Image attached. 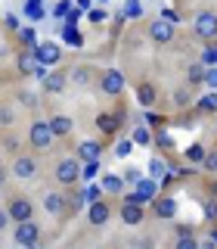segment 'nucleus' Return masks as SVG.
Wrapping results in <instances>:
<instances>
[{
	"label": "nucleus",
	"mask_w": 217,
	"mask_h": 249,
	"mask_svg": "<svg viewBox=\"0 0 217 249\" xmlns=\"http://www.w3.org/2000/svg\"><path fill=\"white\" fill-rule=\"evenodd\" d=\"M192 35H196V41H202V44L214 41L217 37V13H211V10L196 13V19H192Z\"/></svg>",
	"instance_id": "obj_1"
},
{
	"label": "nucleus",
	"mask_w": 217,
	"mask_h": 249,
	"mask_svg": "<svg viewBox=\"0 0 217 249\" xmlns=\"http://www.w3.org/2000/svg\"><path fill=\"white\" fill-rule=\"evenodd\" d=\"M124 75L118 72V69H103V72L96 75V88L99 93H106V97H118V93L124 90Z\"/></svg>",
	"instance_id": "obj_2"
},
{
	"label": "nucleus",
	"mask_w": 217,
	"mask_h": 249,
	"mask_svg": "<svg viewBox=\"0 0 217 249\" xmlns=\"http://www.w3.org/2000/svg\"><path fill=\"white\" fill-rule=\"evenodd\" d=\"M121 124H124V109H115V112H99L96 115V131L103 137H108V140L118 137Z\"/></svg>",
	"instance_id": "obj_3"
},
{
	"label": "nucleus",
	"mask_w": 217,
	"mask_h": 249,
	"mask_svg": "<svg viewBox=\"0 0 217 249\" xmlns=\"http://www.w3.org/2000/svg\"><path fill=\"white\" fill-rule=\"evenodd\" d=\"M13 237H16V243H19V246H37V243H41V224L31 221V218H25V221H16Z\"/></svg>",
	"instance_id": "obj_4"
},
{
	"label": "nucleus",
	"mask_w": 217,
	"mask_h": 249,
	"mask_svg": "<svg viewBox=\"0 0 217 249\" xmlns=\"http://www.w3.org/2000/svg\"><path fill=\"white\" fill-rule=\"evenodd\" d=\"M28 143L34 146V150H50V143H53V128H50V122H41V119L31 122V128H28Z\"/></svg>",
	"instance_id": "obj_5"
},
{
	"label": "nucleus",
	"mask_w": 217,
	"mask_h": 249,
	"mask_svg": "<svg viewBox=\"0 0 217 249\" xmlns=\"http://www.w3.org/2000/svg\"><path fill=\"white\" fill-rule=\"evenodd\" d=\"M56 181L62 184V187H75L78 181H81V159H62V162H56Z\"/></svg>",
	"instance_id": "obj_6"
},
{
	"label": "nucleus",
	"mask_w": 217,
	"mask_h": 249,
	"mask_svg": "<svg viewBox=\"0 0 217 249\" xmlns=\"http://www.w3.org/2000/svg\"><path fill=\"white\" fill-rule=\"evenodd\" d=\"M6 212H10V221H25V218H34V202L22 196V193H16V196H10Z\"/></svg>",
	"instance_id": "obj_7"
},
{
	"label": "nucleus",
	"mask_w": 217,
	"mask_h": 249,
	"mask_svg": "<svg viewBox=\"0 0 217 249\" xmlns=\"http://www.w3.org/2000/svg\"><path fill=\"white\" fill-rule=\"evenodd\" d=\"M108 218H112V206H108V199H93L90 209H87V221L90 228H103V224H108Z\"/></svg>",
	"instance_id": "obj_8"
},
{
	"label": "nucleus",
	"mask_w": 217,
	"mask_h": 249,
	"mask_svg": "<svg viewBox=\"0 0 217 249\" xmlns=\"http://www.w3.org/2000/svg\"><path fill=\"white\" fill-rule=\"evenodd\" d=\"M174 35H177V25H174V22H168V19L149 22V37H152L155 44H170V41H174Z\"/></svg>",
	"instance_id": "obj_9"
},
{
	"label": "nucleus",
	"mask_w": 217,
	"mask_h": 249,
	"mask_svg": "<svg viewBox=\"0 0 217 249\" xmlns=\"http://www.w3.org/2000/svg\"><path fill=\"white\" fill-rule=\"evenodd\" d=\"M44 209L50 215H56V218H65L68 215V193H62V190H50L44 196Z\"/></svg>",
	"instance_id": "obj_10"
},
{
	"label": "nucleus",
	"mask_w": 217,
	"mask_h": 249,
	"mask_svg": "<svg viewBox=\"0 0 217 249\" xmlns=\"http://www.w3.org/2000/svg\"><path fill=\"white\" fill-rule=\"evenodd\" d=\"M37 168H41V165H37L34 156H16V162H13V175L22 178V181H34Z\"/></svg>",
	"instance_id": "obj_11"
},
{
	"label": "nucleus",
	"mask_w": 217,
	"mask_h": 249,
	"mask_svg": "<svg viewBox=\"0 0 217 249\" xmlns=\"http://www.w3.org/2000/svg\"><path fill=\"white\" fill-rule=\"evenodd\" d=\"M143 218H146V206H143V202H134V199H124L121 202V221L127 224V228L140 224Z\"/></svg>",
	"instance_id": "obj_12"
},
{
	"label": "nucleus",
	"mask_w": 217,
	"mask_h": 249,
	"mask_svg": "<svg viewBox=\"0 0 217 249\" xmlns=\"http://www.w3.org/2000/svg\"><path fill=\"white\" fill-rule=\"evenodd\" d=\"M34 56H37V62H44V66H53V62L62 59V50H59V44L46 41V44H37L34 47Z\"/></svg>",
	"instance_id": "obj_13"
},
{
	"label": "nucleus",
	"mask_w": 217,
	"mask_h": 249,
	"mask_svg": "<svg viewBox=\"0 0 217 249\" xmlns=\"http://www.w3.org/2000/svg\"><path fill=\"white\" fill-rule=\"evenodd\" d=\"M44 90L46 93H62L65 90V84H68V72L65 69H56V72H46V78H44Z\"/></svg>",
	"instance_id": "obj_14"
},
{
	"label": "nucleus",
	"mask_w": 217,
	"mask_h": 249,
	"mask_svg": "<svg viewBox=\"0 0 217 249\" xmlns=\"http://www.w3.org/2000/svg\"><path fill=\"white\" fill-rule=\"evenodd\" d=\"M152 215L155 218H174L177 215V199L174 196H152Z\"/></svg>",
	"instance_id": "obj_15"
},
{
	"label": "nucleus",
	"mask_w": 217,
	"mask_h": 249,
	"mask_svg": "<svg viewBox=\"0 0 217 249\" xmlns=\"http://www.w3.org/2000/svg\"><path fill=\"white\" fill-rule=\"evenodd\" d=\"M34 66H37V56H34V47H25V50L16 56V69H19V75H34Z\"/></svg>",
	"instance_id": "obj_16"
},
{
	"label": "nucleus",
	"mask_w": 217,
	"mask_h": 249,
	"mask_svg": "<svg viewBox=\"0 0 217 249\" xmlns=\"http://www.w3.org/2000/svg\"><path fill=\"white\" fill-rule=\"evenodd\" d=\"M99 187H103V193H108V196H121V193H124V178L106 171V175L99 178Z\"/></svg>",
	"instance_id": "obj_17"
},
{
	"label": "nucleus",
	"mask_w": 217,
	"mask_h": 249,
	"mask_svg": "<svg viewBox=\"0 0 217 249\" xmlns=\"http://www.w3.org/2000/svg\"><path fill=\"white\" fill-rule=\"evenodd\" d=\"M137 103L146 106V109H152L155 103H158V90H155L149 81H140L137 84Z\"/></svg>",
	"instance_id": "obj_18"
},
{
	"label": "nucleus",
	"mask_w": 217,
	"mask_h": 249,
	"mask_svg": "<svg viewBox=\"0 0 217 249\" xmlns=\"http://www.w3.org/2000/svg\"><path fill=\"white\" fill-rule=\"evenodd\" d=\"M99 153H103V143H99V140H81V143H78V159L81 162L99 159Z\"/></svg>",
	"instance_id": "obj_19"
},
{
	"label": "nucleus",
	"mask_w": 217,
	"mask_h": 249,
	"mask_svg": "<svg viewBox=\"0 0 217 249\" xmlns=\"http://www.w3.org/2000/svg\"><path fill=\"white\" fill-rule=\"evenodd\" d=\"M96 72H93L90 66H75L72 72H68V81H75V84H81V88H90L93 81H96V78H93Z\"/></svg>",
	"instance_id": "obj_20"
},
{
	"label": "nucleus",
	"mask_w": 217,
	"mask_h": 249,
	"mask_svg": "<svg viewBox=\"0 0 217 249\" xmlns=\"http://www.w3.org/2000/svg\"><path fill=\"white\" fill-rule=\"evenodd\" d=\"M50 128H53V137H68V134H72V128H75V122L68 119V115H53Z\"/></svg>",
	"instance_id": "obj_21"
},
{
	"label": "nucleus",
	"mask_w": 217,
	"mask_h": 249,
	"mask_svg": "<svg viewBox=\"0 0 217 249\" xmlns=\"http://www.w3.org/2000/svg\"><path fill=\"white\" fill-rule=\"evenodd\" d=\"M134 187H137V193H140L146 202H152V196L158 193V181H155V178H140Z\"/></svg>",
	"instance_id": "obj_22"
},
{
	"label": "nucleus",
	"mask_w": 217,
	"mask_h": 249,
	"mask_svg": "<svg viewBox=\"0 0 217 249\" xmlns=\"http://www.w3.org/2000/svg\"><path fill=\"white\" fill-rule=\"evenodd\" d=\"M186 84L189 88H199V84H205V62H192L189 69H186Z\"/></svg>",
	"instance_id": "obj_23"
},
{
	"label": "nucleus",
	"mask_w": 217,
	"mask_h": 249,
	"mask_svg": "<svg viewBox=\"0 0 217 249\" xmlns=\"http://www.w3.org/2000/svg\"><path fill=\"white\" fill-rule=\"evenodd\" d=\"M22 13H25V19H31V22H41L44 16H46V10H44V0H25Z\"/></svg>",
	"instance_id": "obj_24"
},
{
	"label": "nucleus",
	"mask_w": 217,
	"mask_h": 249,
	"mask_svg": "<svg viewBox=\"0 0 217 249\" xmlns=\"http://www.w3.org/2000/svg\"><path fill=\"white\" fill-rule=\"evenodd\" d=\"M174 233H177V246H199V240L192 237V228H189V224H177Z\"/></svg>",
	"instance_id": "obj_25"
},
{
	"label": "nucleus",
	"mask_w": 217,
	"mask_h": 249,
	"mask_svg": "<svg viewBox=\"0 0 217 249\" xmlns=\"http://www.w3.org/2000/svg\"><path fill=\"white\" fill-rule=\"evenodd\" d=\"M196 112L199 115H217V93H205V97L199 100Z\"/></svg>",
	"instance_id": "obj_26"
},
{
	"label": "nucleus",
	"mask_w": 217,
	"mask_h": 249,
	"mask_svg": "<svg viewBox=\"0 0 217 249\" xmlns=\"http://www.w3.org/2000/svg\"><path fill=\"white\" fill-rule=\"evenodd\" d=\"M84 202H87L84 190H81V187H72V193H68V215L81 212V209H84Z\"/></svg>",
	"instance_id": "obj_27"
},
{
	"label": "nucleus",
	"mask_w": 217,
	"mask_h": 249,
	"mask_svg": "<svg viewBox=\"0 0 217 249\" xmlns=\"http://www.w3.org/2000/svg\"><path fill=\"white\" fill-rule=\"evenodd\" d=\"M170 100H174V106H177V109H189V106H192V93H189V84H186V88H177V90H174V97H170Z\"/></svg>",
	"instance_id": "obj_28"
},
{
	"label": "nucleus",
	"mask_w": 217,
	"mask_h": 249,
	"mask_svg": "<svg viewBox=\"0 0 217 249\" xmlns=\"http://www.w3.org/2000/svg\"><path fill=\"white\" fill-rule=\"evenodd\" d=\"M149 175L155 178V181H161V178L168 175V162L158 159V156H152V159H149Z\"/></svg>",
	"instance_id": "obj_29"
},
{
	"label": "nucleus",
	"mask_w": 217,
	"mask_h": 249,
	"mask_svg": "<svg viewBox=\"0 0 217 249\" xmlns=\"http://www.w3.org/2000/svg\"><path fill=\"white\" fill-rule=\"evenodd\" d=\"M16 35H19L22 47H37V28H19Z\"/></svg>",
	"instance_id": "obj_30"
},
{
	"label": "nucleus",
	"mask_w": 217,
	"mask_h": 249,
	"mask_svg": "<svg viewBox=\"0 0 217 249\" xmlns=\"http://www.w3.org/2000/svg\"><path fill=\"white\" fill-rule=\"evenodd\" d=\"M202 62H205V66H217V41L205 44V50H202Z\"/></svg>",
	"instance_id": "obj_31"
},
{
	"label": "nucleus",
	"mask_w": 217,
	"mask_h": 249,
	"mask_svg": "<svg viewBox=\"0 0 217 249\" xmlns=\"http://www.w3.org/2000/svg\"><path fill=\"white\" fill-rule=\"evenodd\" d=\"M130 140H134V143H140V146H149V143H152V134L143 128V124H137V128H134V137H130Z\"/></svg>",
	"instance_id": "obj_32"
},
{
	"label": "nucleus",
	"mask_w": 217,
	"mask_h": 249,
	"mask_svg": "<svg viewBox=\"0 0 217 249\" xmlns=\"http://www.w3.org/2000/svg\"><path fill=\"white\" fill-rule=\"evenodd\" d=\"M143 16V3L140 0H127V6H124V19H140Z\"/></svg>",
	"instance_id": "obj_33"
},
{
	"label": "nucleus",
	"mask_w": 217,
	"mask_h": 249,
	"mask_svg": "<svg viewBox=\"0 0 217 249\" xmlns=\"http://www.w3.org/2000/svg\"><path fill=\"white\" fill-rule=\"evenodd\" d=\"M72 3H75V0H59V3H53V16H56V19H65V16L68 13H72Z\"/></svg>",
	"instance_id": "obj_34"
},
{
	"label": "nucleus",
	"mask_w": 217,
	"mask_h": 249,
	"mask_svg": "<svg viewBox=\"0 0 217 249\" xmlns=\"http://www.w3.org/2000/svg\"><path fill=\"white\" fill-rule=\"evenodd\" d=\"M186 159H189V162H202V159H205V146H202V143H192V146H186Z\"/></svg>",
	"instance_id": "obj_35"
},
{
	"label": "nucleus",
	"mask_w": 217,
	"mask_h": 249,
	"mask_svg": "<svg viewBox=\"0 0 217 249\" xmlns=\"http://www.w3.org/2000/svg\"><path fill=\"white\" fill-rule=\"evenodd\" d=\"M19 103L25 106V109H37V106H41V100H37L31 90H19Z\"/></svg>",
	"instance_id": "obj_36"
},
{
	"label": "nucleus",
	"mask_w": 217,
	"mask_h": 249,
	"mask_svg": "<svg viewBox=\"0 0 217 249\" xmlns=\"http://www.w3.org/2000/svg\"><path fill=\"white\" fill-rule=\"evenodd\" d=\"M202 168H205L208 175H217V150H211L205 159H202Z\"/></svg>",
	"instance_id": "obj_37"
},
{
	"label": "nucleus",
	"mask_w": 217,
	"mask_h": 249,
	"mask_svg": "<svg viewBox=\"0 0 217 249\" xmlns=\"http://www.w3.org/2000/svg\"><path fill=\"white\" fill-rule=\"evenodd\" d=\"M96 171H99V159H93V162H84V168H81V178H84V181H90V178L96 175Z\"/></svg>",
	"instance_id": "obj_38"
},
{
	"label": "nucleus",
	"mask_w": 217,
	"mask_h": 249,
	"mask_svg": "<svg viewBox=\"0 0 217 249\" xmlns=\"http://www.w3.org/2000/svg\"><path fill=\"white\" fill-rule=\"evenodd\" d=\"M130 150H134V140H121V143L115 146V156H118V159H127Z\"/></svg>",
	"instance_id": "obj_39"
},
{
	"label": "nucleus",
	"mask_w": 217,
	"mask_h": 249,
	"mask_svg": "<svg viewBox=\"0 0 217 249\" xmlns=\"http://www.w3.org/2000/svg\"><path fill=\"white\" fill-rule=\"evenodd\" d=\"M205 84L211 90H217V66H205Z\"/></svg>",
	"instance_id": "obj_40"
},
{
	"label": "nucleus",
	"mask_w": 217,
	"mask_h": 249,
	"mask_svg": "<svg viewBox=\"0 0 217 249\" xmlns=\"http://www.w3.org/2000/svg\"><path fill=\"white\" fill-rule=\"evenodd\" d=\"M121 178H124V184H137L140 178H143V171L134 165V168H124V175H121Z\"/></svg>",
	"instance_id": "obj_41"
},
{
	"label": "nucleus",
	"mask_w": 217,
	"mask_h": 249,
	"mask_svg": "<svg viewBox=\"0 0 217 249\" xmlns=\"http://www.w3.org/2000/svg\"><path fill=\"white\" fill-rule=\"evenodd\" d=\"M65 41L75 44V47H81V35L75 31V25H65Z\"/></svg>",
	"instance_id": "obj_42"
},
{
	"label": "nucleus",
	"mask_w": 217,
	"mask_h": 249,
	"mask_svg": "<svg viewBox=\"0 0 217 249\" xmlns=\"http://www.w3.org/2000/svg\"><path fill=\"white\" fill-rule=\"evenodd\" d=\"M84 196H87V202H93V199H99V196H103V187H84Z\"/></svg>",
	"instance_id": "obj_43"
},
{
	"label": "nucleus",
	"mask_w": 217,
	"mask_h": 249,
	"mask_svg": "<svg viewBox=\"0 0 217 249\" xmlns=\"http://www.w3.org/2000/svg\"><path fill=\"white\" fill-rule=\"evenodd\" d=\"M13 119H16V115L10 112V109H6V106H0V124H3V128H10Z\"/></svg>",
	"instance_id": "obj_44"
},
{
	"label": "nucleus",
	"mask_w": 217,
	"mask_h": 249,
	"mask_svg": "<svg viewBox=\"0 0 217 249\" xmlns=\"http://www.w3.org/2000/svg\"><path fill=\"white\" fill-rule=\"evenodd\" d=\"M3 146H6V150H13V153H19V140H16L13 134H10V137H3Z\"/></svg>",
	"instance_id": "obj_45"
},
{
	"label": "nucleus",
	"mask_w": 217,
	"mask_h": 249,
	"mask_svg": "<svg viewBox=\"0 0 217 249\" xmlns=\"http://www.w3.org/2000/svg\"><path fill=\"white\" fill-rule=\"evenodd\" d=\"M6 28H10V31H19V16H6Z\"/></svg>",
	"instance_id": "obj_46"
},
{
	"label": "nucleus",
	"mask_w": 217,
	"mask_h": 249,
	"mask_svg": "<svg viewBox=\"0 0 217 249\" xmlns=\"http://www.w3.org/2000/svg\"><path fill=\"white\" fill-rule=\"evenodd\" d=\"M155 140H158L161 146H168V150H170V137H168V131H158V137H155Z\"/></svg>",
	"instance_id": "obj_47"
},
{
	"label": "nucleus",
	"mask_w": 217,
	"mask_h": 249,
	"mask_svg": "<svg viewBox=\"0 0 217 249\" xmlns=\"http://www.w3.org/2000/svg\"><path fill=\"white\" fill-rule=\"evenodd\" d=\"M90 22H106V10H93L90 13Z\"/></svg>",
	"instance_id": "obj_48"
},
{
	"label": "nucleus",
	"mask_w": 217,
	"mask_h": 249,
	"mask_svg": "<svg viewBox=\"0 0 217 249\" xmlns=\"http://www.w3.org/2000/svg\"><path fill=\"white\" fill-rule=\"evenodd\" d=\"M6 224H10V212H6V209H0V231H6Z\"/></svg>",
	"instance_id": "obj_49"
},
{
	"label": "nucleus",
	"mask_w": 217,
	"mask_h": 249,
	"mask_svg": "<svg viewBox=\"0 0 217 249\" xmlns=\"http://www.w3.org/2000/svg\"><path fill=\"white\" fill-rule=\"evenodd\" d=\"M90 3H93V0H75L78 10H90Z\"/></svg>",
	"instance_id": "obj_50"
},
{
	"label": "nucleus",
	"mask_w": 217,
	"mask_h": 249,
	"mask_svg": "<svg viewBox=\"0 0 217 249\" xmlns=\"http://www.w3.org/2000/svg\"><path fill=\"white\" fill-rule=\"evenodd\" d=\"M0 184H6V171L3 168H0Z\"/></svg>",
	"instance_id": "obj_51"
},
{
	"label": "nucleus",
	"mask_w": 217,
	"mask_h": 249,
	"mask_svg": "<svg viewBox=\"0 0 217 249\" xmlns=\"http://www.w3.org/2000/svg\"><path fill=\"white\" fill-rule=\"evenodd\" d=\"M214 212H217V199H214Z\"/></svg>",
	"instance_id": "obj_52"
},
{
	"label": "nucleus",
	"mask_w": 217,
	"mask_h": 249,
	"mask_svg": "<svg viewBox=\"0 0 217 249\" xmlns=\"http://www.w3.org/2000/svg\"><path fill=\"white\" fill-rule=\"evenodd\" d=\"M96 3H103V0H96Z\"/></svg>",
	"instance_id": "obj_53"
},
{
	"label": "nucleus",
	"mask_w": 217,
	"mask_h": 249,
	"mask_svg": "<svg viewBox=\"0 0 217 249\" xmlns=\"http://www.w3.org/2000/svg\"><path fill=\"white\" fill-rule=\"evenodd\" d=\"M214 41H217V37H214Z\"/></svg>",
	"instance_id": "obj_54"
}]
</instances>
